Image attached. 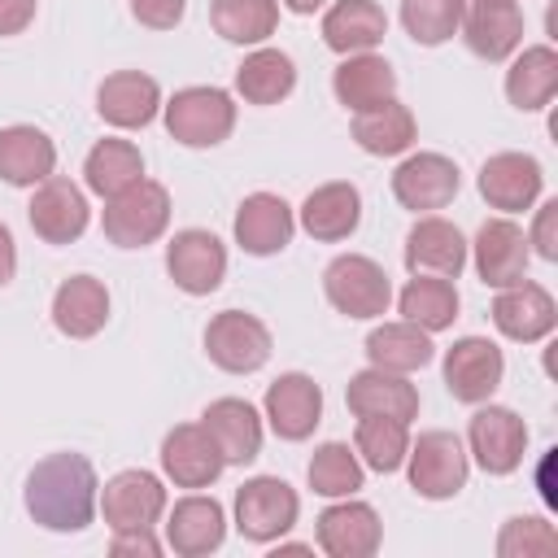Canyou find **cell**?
I'll return each instance as SVG.
<instances>
[{
  "label": "cell",
  "instance_id": "1f68e13d",
  "mask_svg": "<svg viewBox=\"0 0 558 558\" xmlns=\"http://www.w3.org/2000/svg\"><path fill=\"white\" fill-rule=\"evenodd\" d=\"M331 92L349 113H362L397 96V70L379 52H349L331 74Z\"/></svg>",
  "mask_w": 558,
  "mask_h": 558
},
{
  "label": "cell",
  "instance_id": "30bf717a",
  "mask_svg": "<svg viewBox=\"0 0 558 558\" xmlns=\"http://www.w3.org/2000/svg\"><path fill=\"white\" fill-rule=\"evenodd\" d=\"M440 375L453 401L480 405V401H493V392L501 388L506 357L488 336H458L440 357Z\"/></svg>",
  "mask_w": 558,
  "mask_h": 558
},
{
  "label": "cell",
  "instance_id": "603a6c76",
  "mask_svg": "<svg viewBox=\"0 0 558 558\" xmlns=\"http://www.w3.org/2000/svg\"><path fill=\"white\" fill-rule=\"evenodd\" d=\"M405 270L410 275H440V279H458L466 266V235L458 231V222L440 218V214H418L410 235H405Z\"/></svg>",
  "mask_w": 558,
  "mask_h": 558
},
{
  "label": "cell",
  "instance_id": "9a60e30c",
  "mask_svg": "<svg viewBox=\"0 0 558 558\" xmlns=\"http://www.w3.org/2000/svg\"><path fill=\"white\" fill-rule=\"evenodd\" d=\"M166 506H170V497H166L161 475L131 466V471H118L113 480H105L96 510L105 514L109 532H122V527H157Z\"/></svg>",
  "mask_w": 558,
  "mask_h": 558
},
{
  "label": "cell",
  "instance_id": "7a4b0ae2",
  "mask_svg": "<svg viewBox=\"0 0 558 558\" xmlns=\"http://www.w3.org/2000/svg\"><path fill=\"white\" fill-rule=\"evenodd\" d=\"M161 122L183 148H218L235 131V100L227 87L196 83L161 100Z\"/></svg>",
  "mask_w": 558,
  "mask_h": 558
},
{
  "label": "cell",
  "instance_id": "d590c367",
  "mask_svg": "<svg viewBox=\"0 0 558 558\" xmlns=\"http://www.w3.org/2000/svg\"><path fill=\"white\" fill-rule=\"evenodd\" d=\"M135 179H144V153L131 144V140H96L87 161H83V183L92 196H118L122 187H131Z\"/></svg>",
  "mask_w": 558,
  "mask_h": 558
},
{
  "label": "cell",
  "instance_id": "d6a6232c",
  "mask_svg": "<svg viewBox=\"0 0 558 558\" xmlns=\"http://www.w3.org/2000/svg\"><path fill=\"white\" fill-rule=\"evenodd\" d=\"M296 87V61L283 48L257 44L240 65H235V96L244 105H279Z\"/></svg>",
  "mask_w": 558,
  "mask_h": 558
},
{
  "label": "cell",
  "instance_id": "ab89813d",
  "mask_svg": "<svg viewBox=\"0 0 558 558\" xmlns=\"http://www.w3.org/2000/svg\"><path fill=\"white\" fill-rule=\"evenodd\" d=\"M305 480H310V488H314L318 497H327V501H336V497H357V488H362V480H366V466L357 462L353 445H344V440H323V445L314 449L310 466H305Z\"/></svg>",
  "mask_w": 558,
  "mask_h": 558
},
{
  "label": "cell",
  "instance_id": "277c9868",
  "mask_svg": "<svg viewBox=\"0 0 558 558\" xmlns=\"http://www.w3.org/2000/svg\"><path fill=\"white\" fill-rule=\"evenodd\" d=\"M405 475H410V488L423 497V501H449L466 488V475H471V453L462 445L458 432H418V440H410V453H405Z\"/></svg>",
  "mask_w": 558,
  "mask_h": 558
},
{
  "label": "cell",
  "instance_id": "4316f807",
  "mask_svg": "<svg viewBox=\"0 0 558 558\" xmlns=\"http://www.w3.org/2000/svg\"><path fill=\"white\" fill-rule=\"evenodd\" d=\"M201 423L214 436V445L222 449L227 466H244V462H253L262 453L266 423H262V414H257L253 401H244V397H218V401L205 405Z\"/></svg>",
  "mask_w": 558,
  "mask_h": 558
},
{
  "label": "cell",
  "instance_id": "e0dca14e",
  "mask_svg": "<svg viewBox=\"0 0 558 558\" xmlns=\"http://www.w3.org/2000/svg\"><path fill=\"white\" fill-rule=\"evenodd\" d=\"M488 318H493V327L506 340H514V344H541L558 327V305H554L549 288H541L532 279H519L510 288H497V296L488 305Z\"/></svg>",
  "mask_w": 558,
  "mask_h": 558
},
{
  "label": "cell",
  "instance_id": "f1b7e54d",
  "mask_svg": "<svg viewBox=\"0 0 558 558\" xmlns=\"http://www.w3.org/2000/svg\"><path fill=\"white\" fill-rule=\"evenodd\" d=\"M384 35H388V13L379 0H331L323 9V44L340 57L375 52Z\"/></svg>",
  "mask_w": 558,
  "mask_h": 558
},
{
  "label": "cell",
  "instance_id": "bcb514c9",
  "mask_svg": "<svg viewBox=\"0 0 558 558\" xmlns=\"http://www.w3.org/2000/svg\"><path fill=\"white\" fill-rule=\"evenodd\" d=\"M39 0H0V35H22L35 22Z\"/></svg>",
  "mask_w": 558,
  "mask_h": 558
},
{
  "label": "cell",
  "instance_id": "8fae6325",
  "mask_svg": "<svg viewBox=\"0 0 558 558\" xmlns=\"http://www.w3.org/2000/svg\"><path fill=\"white\" fill-rule=\"evenodd\" d=\"M166 275L187 296H209L227 279V244L205 227H183L166 244Z\"/></svg>",
  "mask_w": 558,
  "mask_h": 558
},
{
  "label": "cell",
  "instance_id": "f546056e",
  "mask_svg": "<svg viewBox=\"0 0 558 558\" xmlns=\"http://www.w3.org/2000/svg\"><path fill=\"white\" fill-rule=\"evenodd\" d=\"M57 170V144L31 122L0 126V179L13 187H35Z\"/></svg>",
  "mask_w": 558,
  "mask_h": 558
},
{
  "label": "cell",
  "instance_id": "484cf974",
  "mask_svg": "<svg viewBox=\"0 0 558 558\" xmlns=\"http://www.w3.org/2000/svg\"><path fill=\"white\" fill-rule=\"evenodd\" d=\"M344 405L353 418H366V414H379V418H418V388L410 384V375H397V371H379V366H366L357 371L349 384H344Z\"/></svg>",
  "mask_w": 558,
  "mask_h": 558
},
{
  "label": "cell",
  "instance_id": "b9f144b4",
  "mask_svg": "<svg viewBox=\"0 0 558 558\" xmlns=\"http://www.w3.org/2000/svg\"><path fill=\"white\" fill-rule=\"evenodd\" d=\"M554 549H558V532L545 514H514L497 532V558H536Z\"/></svg>",
  "mask_w": 558,
  "mask_h": 558
},
{
  "label": "cell",
  "instance_id": "52a82bcc",
  "mask_svg": "<svg viewBox=\"0 0 558 558\" xmlns=\"http://www.w3.org/2000/svg\"><path fill=\"white\" fill-rule=\"evenodd\" d=\"M466 453L475 458V466L484 475H514L523 466V453H527V423L510 410V405H493V401H480L471 423H466Z\"/></svg>",
  "mask_w": 558,
  "mask_h": 558
},
{
  "label": "cell",
  "instance_id": "8d00e7d4",
  "mask_svg": "<svg viewBox=\"0 0 558 558\" xmlns=\"http://www.w3.org/2000/svg\"><path fill=\"white\" fill-rule=\"evenodd\" d=\"M458 305H462V301H458L453 279H440V275H414V279L401 288V296H397V314H401L405 323L432 331V336L453 327Z\"/></svg>",
  "mask_w": 558,
  "mask_h": 558
},
{
  "label": "cell",
  "instance_id": "7dc6e473",
  "mask_svg": "<svg viewBox=\"0 0 558 558\" xmlns=\"http://www.w3.org/2000/svg\"><path fill=\"white\" fill-rule=\"evenodd\" d=\"M17 275V244H13V231L0 222V288H9Z\"/></svg>",
  "mask_w": 558,
  "mask_h": 558
},
{
  "label": "cell",
  "instance_id": "cb8c5ba5",
  "mask_svg": "<svg viewBox=\"0 0 558 558\" xmlns=\"http://www.w3.org/2000/svg\"><path fill=\"white\" fill-rule=\"evenodd\" d=\"M96 113L118 131H144L161 113V87L144 70H113L96 87Z\"/></svg>",
  "mask_w": 558,
  "mask_h": 558
},
{
  "label": "cell",
  "instance_id": "f6af8a7d",
  "mask_svg": "<svg viewBox=\"0 0 558 558\" xmlns=\"http://www.w3.org/2000/svg\"><path fill=\"white\" fill-rule=\"evenodd\" d=\"M109 549L122 558V554H140V558H157L161 549H166V541H157L153 536V527H122V532H113V541H109Z\"/></svg>",
  "mask_w": 558,
  "mask_h": 558
},
{
  "label": "cell",
  "instance_id": "44dd1931",
  "mask_svg": "<svg viewBox=\"0 0 558 558\" xmlns=\"http://www.w3.org/2000/svg\"><path fill=\"white\" fill-rule=\"evenodd\" d=\"M458 35L480 61H510L523 48V9L519 0H471Z\"/></svg>",
  "mask_w": 558,
  "mask_h": 558
},
{
  "label": "cell",
  "instance_id": "7402d4cb",
  "mask_svg": "<svg viewBox=\"0 0 558 558\" xmlns=\"http://www.w3.org/2000/svg\"><path fill=\"white\" fill-rule=\"evenodd\" d=\"M235 244L248 253V257H275L292 244V231H296V209L275 196V192H248L235 209Z\"/></svg>",
  "mask_w": 558,
  "mask_h": 558
},
{
  "label": "cell",
  "instance_id": "4dcf8cb0",
  "mask_svg": "<svg viewBox=\"0 0 558 558\" xmlns=\"http://www.w3.org/2000/svg\"><path fill=\"white\" fill-rule=\"evenodd\" d=\"M558 96V52L549 44H527L510 57L506 70V100L519 113H541Z\"/></svg>",
  "mask_w": 558,
  "mask_h": 558
},
{
  "label": "cell",
  "instance_id": "83f0119b",
  "mask_svg": "<svg viewBox=\"0 0 558 558\" xmlns=\"http://www.w3.org/2000/svg\"><path fill=\"white\" fill-rule=\"evenodd\" d=\"M109 323V288L96 275H70L52 292V327L70 340H92Z\"/></svg>",
  "mask_w": 558,
  "mask_h": 558
},
{
  "label": "cell",
  "instance_id": "5b68a950",
  "mask_svg": "<svg viewBox=\"0 0 558 558\" xmlns=\"http://www.w3.org/2000/svg\"><path fill=\"white\" fill-rule=\"evenodd\" d=\"M323 296L344 318H384L392 305L388 270L366 253H340L323 270Z\"/></svg>",
  "mask_w": 558,
  "mask_h": 558
},
{
  "label": "cell",
  "instance_id": "ffe728a7",
  "mask_svg": "<svg viewBox=\"0 0 558 558\" xmlns=\"http://www.w3.org/2000/svg\"><path fill=\"white\" fill-rule=\"evenodd\" d=\"M227 471L222 449L214 445V436L205 432V423H174L161 436V475L174 488H209L218 475Z\"/></svg>",
  "mask_w": 558,
  "mask_h": 558
},
{
  "label": "cell",
  "instance_id": "7bdbcfd3",
  "mask_svg": "<svg viewBox=\"0 0 558 558\" xmlns=\"http://www.w3.org/2000/svg\"><path fill=\"white\" fill-rule=\"evenodd\" d=\"M532 209V231H523L527 248L545 262H558V201H536Z\"/></svg>",
  "mask_w": 558,
  "mask_h": 558
},
{
  "label": "cell",
  "instance_id": "f35d334b",
  "mask_svg": "<svg viewBox=\"0 0 558 558\" xmlns=\"http://www.w3.org/2000/svg\"><path fill=\"white\" fill-rule=\"evenodd\" d=\"M353 453H357L362 466H371V471H379V475L401 471V462H405V453H410V423H401V418H379V414L357 418Z\"/></svg>",
  "mask_w": 558,
  "mask_h": 558
},
{
  "label": "cell",
  "instance_id": "3957f363",
  "mask_svg": "<svg viewBox=\"0 0 558 558\" xmlns=\"http://www.w3.org/2000/svg\"><path fill=\"white\" fill-rule=\"evenodd\" d=\"M170 227V192L157 179H135L118 196L105 201L100 231L118 248H148Z\"/></svg>",
  "mask_w": 558,
  "mask_h": 558
},
{
  "label": "cell",
  "instance_id": "ee69618b",
  "mask_svg": "<svg viewBox=\"0 0 558 558\" xmlns=\"http://www.w3.org/2000/svg\"><path fill=\"white\" fill-rule=\"evenodd\" d=\"M187 13V0H131V17L148 31H174Z\"/></svg>",
  "mask_w": 558,
  "mask_h": 558
},
{
  "label": "cell",
  "instance_id": "9c48e42d",
  "mask_svg": "<svg viewBox=\"0 0 558 558\" xmlns=\"http://www.w3.org/2000/svg\"><path fill=\"white\" fill-rule=\"evenodd\" d=\"M466 262L475 266V275H480L484 288H510V283L527 279L532 248H527L523 227L510 214H497V218L480 222L475 240L466 244Z\"/></svg>",
  "mask_w": 558,
  "mask_h": 558
},
{
  "label": "cell",
  "instance_id": "74e56055",
  "mask_svg": "<svg viewBox=\"0 0 558 558\" xmlns=\"http://www.w3.org/2000/svg\"><path fill=\"white\" fill-rule=\"evenodd\" d=\"M209 26L227 44L257 48L279 26V0H209Z\"/></svg>",
  "mask_w": 558,
  "mask_h": 558
},
{
  "label": "cell",
  "instance_id": "8992f818",
  "mask_svg": "<svg viewBox=\"0 0 558 558\" xmlns=\"http://www.w3.org/2000/svg\"><path fill=\"white\" fill-rule=\"evenodd\" d=\"M301 497L279 475H253L235 488V532L253 545H275L296 527Z\"/></svg>",
  "mask_w": 558,
  "mask_h": 558
},
{
  "label": "cell",
  "instance_id": "836d02e7",
  "mask_svg": "<svg viewBox=\"0 0 558 558\" xmlns=\"http://www.w3.org/2000/svg\"><path fill=\"white\" fill-rule=\"evenodd\" d=\"M432 357H436L432 331H423V327H414V323H405V318L379 323V327H371V336H366V362L379 366V371L414 375V371H423Z\"/></svg>",
  "mask_w": 558,
  "mask_h": 558
},
{
  "label": "cell",
  "instance_id": "2e32d148",
  "mask_svg": "<svg viewBox=\"0 0 558 558\" xmlns=\"http://www.w3.org/2000/svg\"><path fill=\"white\" fill-rule=\"evenodd\" d=\"M475 187H480V196L488 201V209H497V214H523V209H532V205L541 201V192H545V170H541V161H536L532 153L506 148V153H493V157L480 166Z\"/></svg>",
  "mask_w": 558,
  "mask_h": 558
},
{
  "label": "cell",
  "instance_id": "4fadbf2b",
  "mask_svg": "<svg viewBox=\"0 0 558 558\" xmlns=\"http://www.w3.org/2000/svg\"><path fill=\"white\" fill-rule=\"evenodd\" d=\"M26 218L44 244H74L92 222V205L78 183H70L65 174H48L44 183H35Z\"/></svg>",
  "mask_w": 558,
  "mask_h": 558
},
{
  "label": "cell",
  "instance_id": "ba28073f",
  "mask_svg": "<svg viewBox=\"0 0 558 558\" xmlns=\"http://www.w3.org/2000/svg\"><path fill=\"white\" fill-rule=\"evenodd\" d=\"M270 327L248 310H222L205 327V353L227 375H253L270 362Z\"/></svg>",
  "mask_w": 558,
  "mask_h": 558
},
{
  "label": "cell",
  "instance_id": "c3c4849f",
  "mask_svg": "<svg viewBox=\"0 0 558 558\" xmlns=\"http://www.w3.org/2000/svg\"><path fill=\"white\" fill-rule=\"evenodd\" d=\"M288 13H301V17H310V13H318V9H327V0H279Z\"/></svg>",
  "mask_w": 558,
  "mask_h": 558
},
{
  "label": "cell",
  "instance_id": "7c38bea8",
  "mask_svg": "<svg viewBox=\"0 0 558 558\" xmlns=\"http://www.w3.org/2000/svg\"><path fill=\"white\" fill-rule=\"evenodd\" d=\"M462 187V170L445 153H410L392 170V196L410 214H436L445 209Z\"/></svg>",
  "mask_w": 558,
  "mask_h": 558
},
{
  "label": "cell",
  "instance_id": "5bb4252c",
  "mask_svg": "<svg viewBox=\"0 0 558 558\" xmlns=\"http://www.w3.org/2000/svg\"><path fill=\"white\" fill-rule=\"evenodd\" d=\"M262 418L279 440H310L314 427L323 423V388L305 371H283L279 379L266 384L262 397Z\"/></svg>",
  "mask_w": 558,
  "mask_h": 558
},
{
  "label": "cell",
  "instance_id": "d4e9b609",
  "mask_svg": "<svg viewBox=\"0 0 558 558\" xmlns=\"http://www.w3.org/2000/svg\"><path fill=\"white\" fill-rule=\"evenodd\" d=\"M296 222L310 240L318 244H340L357 231L362 222V192L349 183V179H331V183H318L301 209H296Z\"/></svg>",
  "mask_w": 558,
  "mask_h": 558
},
{
  "label": "cell",
  "instance_id": "60d3db41",
  "mask_svg": "<svg viewBox=\"0 0 558 558\" xmlns=\"http://www.w3.org/2000/svg\"><path fill=\"white\" fill-rule=\"evenodd\" d=\"M466 13V0H401V26L414 44L440 48L445 39L458 35Z\"/></svg>",
  "mask_w": 558,
  "mask_h": 558
},
{
  "label": "cell",
  "instance_id": "ac0fdd59",
  "mask_svg": "<svg viewBox=\"0 0 558 558\" xmlns=\"http://www.w3.org/2000/svg\"><path fill=\"white\" fill-rule=\"evenodd\" d=\"M166 523V549H174L179 558H205L214 549H222L227 541V510L218 497L192 488L187 497H179L174 506H166L161 514Z\"/></svg>",
  "mask_w": 558,
  "mask_h": 558
},
{
  "label": "cell",
  "instance_id": "6da1fadb",
  "mask_svg": "<svg viewBox=\"0 0 558 558\" xmlns=\"http://www.w3.org/2000/svg\"><path fill=\"white\" fill-rule=\"evenodd\" d=\"M26 514L48 532H83L100 506V480L87 453H48L31 466L22 488Z\"/></svg>",
  "mask_w": 558,
  "mask_h": 558
},
{
  "label": "cell",
  "instance_id": "e575fe53",
  "mask_svg": "<svg viewBox=\"0 0 558 558\" xmlns=\"http://www.w3.org/2000/svg\"><path fill=\"white\" fill-rule=\"evenodd\" d=\"M353 140H357V148L371 153V157H401V153H410L414 140H418V122H414V113L392 96V100H384V105H371V109L353 113Z\"/></svg>",
  "mask_w": 558,
  "mask_h": 558
},
{
  "label": "cell",
  "instance_id": "d6986e66",
  "mask_svg": "<svg viewBox=\"0 0 558 558\" xmlns=\"http://www.w3.org/2000/svg\"><path fill=\"white\" fill-rule=\"evenodd\" d=\"M314 541L327 558H371L384 545V523H379L371 501L336 497L314 519Z\"/></svg>",
  "mask_w": 558,
  "mask_h": 558
}]
</instances>
